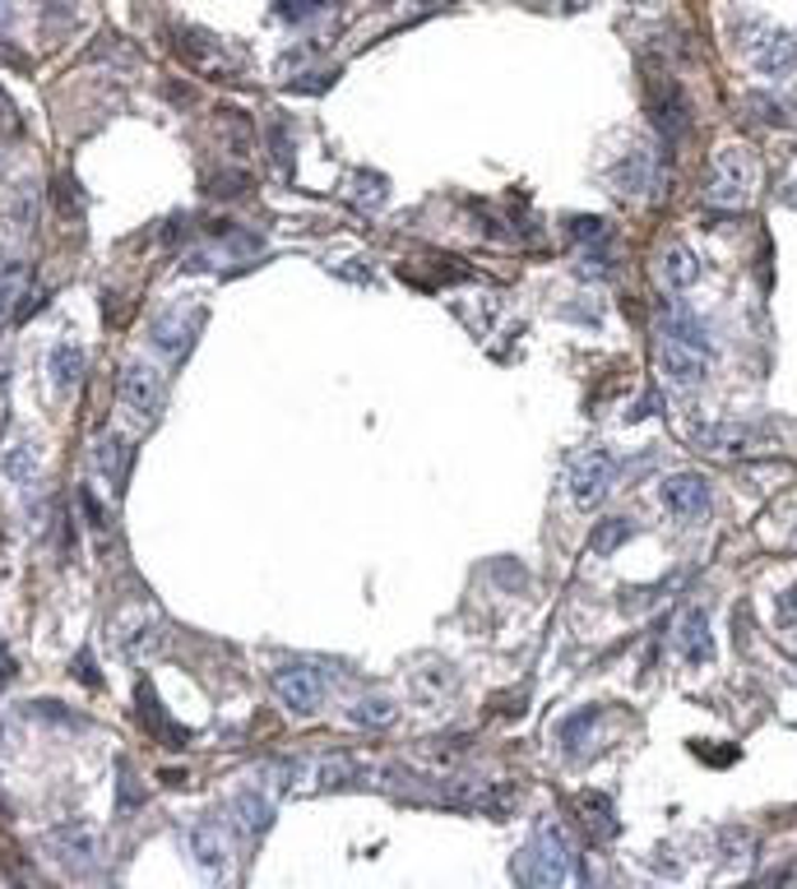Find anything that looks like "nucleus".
Segmentation results:
<instances>
[{"mask_svg":"<svg viewBox=\"0 0 797 889\" xmlns=\"http://www.w3.org/2000/svg\"><path fill=\"white\" fill-rule=\"evenodd\" d=\"M742 43H747L751 61H755V70H761V74L780 79V74L797 70V37H793V33H784V28H761L755 37H742Z\"/></svg>","mask_w":797,"mask_h":889,"instance_id":"nucleus-10","label":"nucleus"},{"mask_svg":"<svg viewBox=\"0 0 797 889\" xmlns=\"http://www.w3.org/2000/svg\"><path fill=\"white\" fill-rule=\"evenodd\" d=\"M24 288H28V260L5 255V260H0V320L14 311V302L24 296Z\"/></svg>","mask_w":797,"mask_h":889,"instance_id":"nucleus-23","label":"nucleus"},{"mask_svg":"<svg viewBox=\"0 0 797 889\" xmlns=\"http://www.w3.org/2000/svg\"><path fill=\"white\" fill-rule=\"evenodd\" d=\"M691 441L700 449H718V454H747L751 445H761L751 426L742 422H710V426H691Z\"/></svg>","mask_w":797,"mask_h":889,"instance_id":"nucleus-15","label":"nucleus"},{"mask_svg":"<svg viewBox=\"0 0 797 889\" xmlns=\"http://www.w3.org/2000/svg\"><path fill=\"white\" fill-rule=\"evenodd\" d=\"M5 478L19 491L37 487V449H33V441H10L5 445Z\"/></svg>","mask_w":797,"mask_h":889,"instance_id":"nucleus-21","label":"nucleus"},{"mask_svg":"<svg viewBox=\"0 0 797 889\" xmlns=\"http://www.w3.org/2000/svg\"><path fill=\"white\" fill-rule=\"evenodd\" d=\"M246 186V176L242 172H227V176H219V186H209L213 195H223V200H227V195H237Z\"/></svg>","mask_w":797,"mask_h":889,"instance_id":"nucleus-32","label":"nucleus"},{"mask_svg":"<svg viewBox=\"0 0 797 889\" xmlns=\"http://www.w3.org/2000/svg\"><path fill=\"white\" fill-rule=\"evenodd\" d=\"M134 704H140V723H144V733L159 741V746H186L190 741V733L186 727H177L167 718V709L159 704V695H153V686L144 681L140 690H134Z\"/></svg>","mask_w":797,"mask_h":889,"instance_id":"nucleus-14","label":"nucleus"},{"mask_svg":"<svg viewBox=\"0 0 797 889\" xmlns=\"http://www.w3.org/2000/svg\"><path fill=\"white\" fill-rule=\"evenodd\" d=\"M658 501L668 505V515L672 519H682V524H700V519H710V482L700 478V472H672V478L658 482Z\"/></svg>","mask_w":797,"mask_h":889,"instance_id":"nucleus-7","label":"nucleus"},{"mask_svg":"<svg viewBox=\"0 0 797 889\" xmlns=\"http://www.w3.org/2000/svg\"><path fill=\"white\" fill-rule=\"evenodd\" d=\"M43 853L51 866H61L66 876H89L103 862V834L89 820H66L51 824L43 834Z\"/></svg>","mask_w":797,"mask_h":889,"instance_id":"nucleus-2","label":"nucleus"},{"mask_svg":"<svg viewBox=\"0 0 797 889\" xmlns=\"http://www.w3.org/2000/svg\"><path fill=\"white\" fill-rule=\"evenodd\" d=\"M14 677V667H10V654H5V644H0V686H5Z\"/></svg>","mask_w":797,"mask_h":889,"instance_id":"nucleus-35","label":"nucleus"},{"mask_svg":"<svg viewBox=\"0 0 797 889\" xmlns=\"http://www.w3.org/2000/svg\"><path fill=\"white\" fill-rule=\"evenodd\" d=\"M24 718L47 723V727H84L80 714H70V709L56 704V700H33V704H24Z\"/></svg>","mask_w":797,"mask_h":889,"instance_id":"nucleus-28","label":"nucleus"},{"mask_svg":"<svg viewBox=\"0 0 797 889\" xmlns=\"http://www.w3.org/2000/svg\"><path fill=\"white\" fill-rule=\"evenodd\" d=\"M366 774V769L353 760V756H329L320 769H316V779H320V787H329V793H335V787H353L358 779Z\"/></svg>","mask_w":797,"mask_h":889,"instance_id":"nucleus-26","label":"nucleus"},{"mask_svg":"<svg viewBox=\"0 0 797 889\" xmlns=\"http://www.w3.org/2000/svg\"><path fill=\"white\" fill-rule=\"evenodd\" d=\"M631 538H635V524H631L626 515L598 519L594 533H589V551H594V557H612V551H617L621 542H631Z\"/></svg>","mask_w":797,"mask_h":889,"instance_id":"nucleus-22","label":"nucleus"},{"mask_svg":"<svg viewBox=\"0 0 797 889\" xmlns=\"http://www.w3.org/2000/svg\"><path fill=\"white\" fill-rule=\"evenodd\" d=\"M780 607H784V617H797V584H793V588H788V598H784V603H780Z\"/></svg>","mask_w":797,"mask_h":889,"instance_id":"nucleus-37","label":"nucleus"},{"mask_svg":"<svg viewBox=\"0 0 797 889\" xmlns=\"http://www.w3.org/2000/svg\"><path fill=\"white\" fill-rule=\"evenodd\" d=\"M93 464H98L103 478L121 491L126 487V472H130V441L116 436V431H107V436L98 441V449H93Z\"/></svg>","mask_w":797,"mask_h":889,"instance_id":"nucleus-19","label":"nucleus"},{"mask_svg":"<svg viewBox=\"0 0 797 889\" xmlns=\"http://www.w3.org/2000/svg\"><path fill=\"white\" fill-rule=\"evenodd\" d=\"M10 19H14V0H0V33L10 28Z\"/></svg>","mask_w":797,"mask_h":889,"instance_id":"nucleus-36","label":"nucleus"},{"mask_svg":"<svg viewBox=\"0 0 797 889\" xmlns=\"http://www.w3.org/2000/svg\"><path fill=\"white\" fill-rule=\"evenodd\" d=\"M658 279H664V288H672V292L695 288L700 283V255L687 250V246L664 250V260H658Z\"/></svg>","mask_w":797,"mask_h":889,"instance_id":"nucleus-18","label":"nucleus"},{"mask_svg":"<svg viewBox=\"0 0 797 889\" xmlns=\"http://www.w3.org/2000/svg\"><path fill=\"white\" fill-rule=\"evenodd\" d=\"M269 686H274V700L288 709V714H316L320 700H325V671L306 658H283L269 667Z\"/></svg>","mask_w":797,"mask_h":889,"instance_id":"nucleus-4","label":"nucleus"},{"mask_svg":"<svg viewBox=\"0 0 797 889\" xmlns=\"http://www.w3.org/2000/svg\"><path fill=\"white\" fill-rule=\"evenodd\" d=\"M658 366L677 385H700L710 375V352L687 339H672V334H658Z\"/></svg>","mask_w":797,"mask_h":889,"instance_id":"nucleus-9","label":"nucleus"},{"mask_svg":"<svg viewBox=\"0 0 797 889\" xmlns=\"http://www.w3.org/2000/svg\"><path fill=\"white\" fill-rule=\"evenodd\" d=\"M329 10V0H279V19H288V24H306V19H316Z\"/></svg>","mask_w":797,"mask_h":889,"instance_id":"nucleus-29","label":"nucleus"},{"mask_svg":"<svg viewBox=\"0 0 797 889\" xmlns=\"http://www.w3.org/2000/svg\"><path fill=\"white\" fill-rule=\"evenodd\" d=\"M571 872H575V847L556 824H542L515 857V880L519 885H566Z\"/></svg>","mask_w":797,"mask_h":889,"instance_id":"nucleus-1","label":"nucleus"},{"mask_svg":"<svg viewBox=\"0 0 797 889\" xmlns=\"http://www.w3.org/2000/svg\"><path fill=\"white\" fill-rule=\"evenodd\" d=\"M612 186H617L621 195H645V190L654 186V157H649L645 149H631V153L617 163Z\"/></svg>","mask_w":797,"mask_h":889,"instance_id":"nucleus-20","label":"nucleus"},{"mask_svg":"<svg viewBox=\"0 0 797 889\" xmlns=\"http://www.w3.org/2000/svg\"><path fill=\"white\" fill-rule=\"evenodd\" d=\"M399 714V704L390 695H362L353 709H348V718H353L358 727H390Z\"/></svg>","mask_w":797,"mask_h":889,"instance_id":"nucleus-25","label":"nucleus"},{"mask_svg":"<svg viewBox=\"0 0 797 889\" xmlns=\"http://www.w3.org/2000/svg\"><path fill=\"white\" fill-rule=\"evenodd\" d=\"M612 482H617V459H612L608 449H585V454H579V459L571 464V472H566L571 501L585 505V510L608 496Z\"/></svg>","mask_w":797,"mask_h":889,"instance_id":"nucleus-6","label":"nucleus"},{"mask_svg":"<svg viewBox=\"0 0 797 889\" xmlns=\"http://www.w3.org/2000/svg\"><path fill=\"white\" fill-rule=\"evenodd\" d=\"M571 232L579 236L585 246H598V242H608V227H602V219H571Z\"/></svg>","mask_w":797,"mask_h":889,"instance_id":"nucleus-31","label":"nucleus"},{"mask_svg":"<svg viewBox=\"0 0 797 889\" xmlns=\"http://www.w3.org/2000/svg\"><path fill=\"white\" fill-rule=\"evenodd\" d=\"M5 219H10L14 232H33V223H37V186H33V182H28V186H19V190L10 195Z\"/></svg>","mask_w":797,"mask_h":889,"instance_id":"nucleus-27","label":"nucleus"},{"mask_svg":"<svg viewBox=\"0 0 797 889\" xmlns=\"http://www.w3.org/2000/svg\"><path fill=\"white\" fill-rule=\"evenodd\" d=\"M589 723H594V709H579V714H571L566 723H561V746L575 750V737H585Z\"/></svg>","mask_w":797,"mask_h":889,"instance_id":"nucleus-30","label":"nucleus"},{"mask_svg":"<svg viewBox=\"0 0 797 889\" xmlns=\"http://www.w3.org/2000/svg\"><path fill=\"white\" fill-rule=\"evenodd\" d=\"M654 408H664V399H658V394H649V399H645V403H640V408L631 412V422H640V418H649V412H654Z\"/></svg>","mask_w":797,"mask_h":889,"instance_id":"nucleus-33","label":"nucleus"},{"mask_svg":"<svg viewBox=\"0 0 797 889\" xmlns=\"http://www.w3.org/2000/svg\"><path fill=\"white\" fill-rule=\"evenodd\" d=\"M436 797L445 806H464V811H501V802L511 797V793H505V787L482 783V779H450Z\"/></svg>","mask_w":797,"mask_h":889,"instance_id":"nucleus-12","label":"nucleus"},{"mask_svg":"<svg viewBox=\"0 0 797 889\" xmlns=\"http://www.w3.org/2000/svg\"><path fill=\"white\" fill-rule=\"evenodd\" d=\"M186 847H190V862L200 866V876H209V880H223V876H227L232 853H227V834H223V824H219V820H209V816H204V820L190 824Z\"/></svg>","mask_w":797,"mask_h":889,"instance_id":"nucleus-8","label":"nucleus"},{"mask_svg":"<svg viewBox=\"0 0 797 889\" xmlns=\"http://www.w3.org/2000/svg\"><path fill=\"white\" fill-rule=\"evenodd\" d=\"M751 182H755V172H751L747 149H737V144L714 149L710 176H705V200H710V204H718V209H742V204L751 200Z\"/></svg>","mask_w":797,"mask_h":889,"instance_id":"nucleus-5","label":"nucleus"},{"mask_svg":"<svg viewBox=\"0 0 797 889\" xmlns=\"http://www.w3.org/2000/svg\"><path fill=\"white\" fill-rule=\"evenodd\" d=\"M552 5H556L561 14H575V10H589L594 0H552Z\"/></svg>","mask_w":797,"mask_h":889,"instance_id":"nucleus-34","label":"nucleus"},{"mask_svg":"<svg viewBox=\"0 0 797 889\" xmlns=\"http://www.w3.org/2000/svg\"><path fill=\"white\" fill-rule=\"evenodd\" d=\"M232 816H237V829L250 839H260L269 824H274V802H269L260 787H242L237 797H232Z\"/></svg>","mask_w":797,"mask_h":889,"instance_id":"nucleus-17","label":"nucleus"},{"mask_svg":"<svg viewBox=\"0 0 797 889\" xmlns=\"http://www.w3.org/2000/svg\"><path fill=\"white\" fill-rule=\"evenodd\" d=\"M677 648H682V658L695 667L714 663V630H710V617L700 607L682 611V621H677Z\"/></svg>","mask_w":797,"mask_h":889,"instance_id":"nucleus-13","label":"nucleus"},{"mask_svg":"<svg viewBox=\"0 0 797 889\" xmlns=\"http://www.w3.org/2000/svg\"><path fill=\"white\" fill-rule=\"evenodd\" d=\"M84 366H89V358H84V348L74 343V339L51 343V352H47V381H51V389L70 394L74 385L84 381Z\"/></svg>","mask_w":797,"mask_h":889,"instance_id":"nucleus-16","label":"nucleus"},{"mask_svg":"<svg viewBox=\"0 0 797 889\" xmlns=\"http://www.w3.org/2000/svg\"><path fill=\"white\" fill-rule=\"evenodd\" d=\"M116 403H121V412L130 422H159L163 418V403H167V381L163 371L153 362H126L121 381H116Z\"/></svg>","mask_w":797,"mask_h":889,"instance_id":"nucleus-3","label":"nucleus"},{"mask_svg":"<svg viewBox=\"0 0 797 889\" xmlns=\"http://www.w3.org/2000/svg\"><path fill=\"white\" fill-rule=\"evenodd\" d=\"M196 334H200V311H190V315H159V320L149 325V348L153 352H163L167 362H181L190 343H196Z\"/></svg>","mask_w":797,"mask_h":889,"instance_id":"nucleus-11","label":"nucleus"},{"mask_svg":"<svg viewBox=\"0 0 797 889\" xmlns=\"http://www.w3.org/2000/svg\"><path fill=\"white\" fill-rule=\"evenodd\" d=\"M654 126L668 134V140H677V134H687V97L677 89H664V97L654 103Z\"/></svg>","mask_w":797,"mask_h":889,"instance_id":"nucleus-24","label":"nucleus"}]
</instances>
